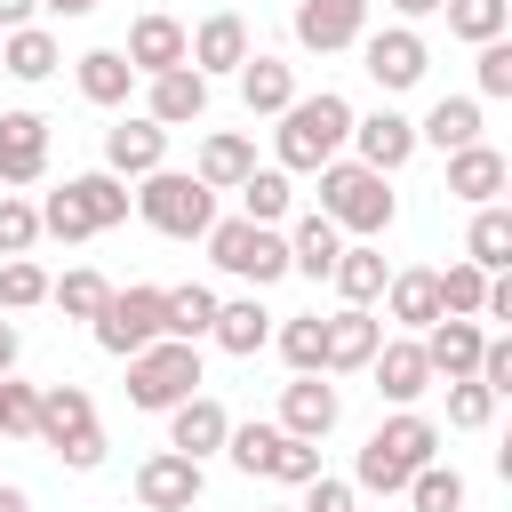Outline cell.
<instances>
[{"instance_id":"cell-1","label":"cell","mask_w":512,"mask_h":512,"mask_svg":"<svg viewBox=\"0 0 512 512\" xmlns=\"http://www.w3.org/2000/svg\"><path fill=\"white\" fill-rule=\"evenodd\" d=\"M432 456H440V424H432V416H416V408H392V416L368 432V448H360V464H352V488L400 496V488H408V472H416V464H432Z\"/></svg>"},{"instance_id":"cell-2","label":"cell","mask_w":512,"mask_h":512,"mask_svg":"<svg viewBox=\"0 0 512 512\" xmlns=\"http://www.w3.org/2000/svg\"><path fill=\"white\" fill-rule=\"evenodd\" d=\"M272 120H280V128H272V136H280V168H304V176H312L320 160H336V152H344V136H352V104H344L336 88L296 96V104H288V112H272Z\"/></svg>"},{"instance_id":"cell-3","label":"cell","mask_w":512,"mask_h":512,"mask_svg":"<svg viewBox=\"0 0 512 512\" xmlns=\"http://www.w3.org/2000/svg\"><path fill=\"white\" fill-rule=\"evenodd\" d=\"M320 176V216L336 224V232H360V240H376L384 224H392V192H384V176L376 168H360V160H320L312 168Z\"/></svg>"},{"instance_id":"cell-4","label":"cell","mask_w":512,"mask_h":512,"mask_svg":"<svg viewBox=\"0 0 512 512\" xmlns=\"http://www.w3.org/2000/svg\"><path fill=\"white\" fill-rule=\"evenodd\" d=\"M208 256H216V272H232V280H248V288H272L280 272H288V232L280 224H248V216H216L208 232Z\"/></svg>"},{"instance_id":"cell-5","label":"cell","mask_w":512,"mask_h":512,"mask_svg":"<svg viewBox=\"0 0 512 512\" xmlns=\"http://www.w3.org/2000/svg\"><path fill=\"white\" fill-rule=\"evenodd\" d=\"M184 392H200V344H184V336H152L144 352H128V408L168 416Z\"/></svg>"},{"instance_id":"cell-6","label":"cell","mask_w":512,"mask_h":512,"mask_svg":"<svg viewBox=\"0 0 512 512\" xmlns=\"http://www.w3.org/2000/svg\"><path fill=\"white\" fill-rule=\"evenodd\" d=\"M128 200H136V216H144L152 232H168V240H200V232L216 224V192H208L200 176H184V168H152L144 192H128Z\"/></svg>"},{"instance_id":"cell-7","label":"cell","mask_w":512,"mask_h":512,"mask_svg":"<svg viewBox=\"0 0 512 512\" xmlns=\"http://www.w3.org/2000/svg\"><path fill=\"white\" fill-rule=\"evenodd\" d=\"M360 64H368V80H376L384 96H400V88H416V80H424L432 48H424V32H416V24H384V32H360Z\"/></svg>"},{"instance_id":"cell-8","label":"cell","mask_w":512,"mask_h":512,"mask_svg":"<svg viewBox=\"0 0 512 512\" xmlns=\"http://www.w3.org/2000/svg\"><path fill=\"white\" fill-rule=\"evenodd\" d=\"M88 328H96V344H104L112 360L144 352V344L160 336V288H112V296H104V312H96Z\"/></svg>"},{"instance_id":"cell-9","label":"cell","mask_w":512,"mask_h":512,"mask_svg":"<svg viewBox=\"0 0 512 512\" xmlns=\"http://www.w3.org/2000/svg\"><path fill=\"white\" fill-rule=\"evenodd\" d=\"M136 504H144V512H192V504H200V464L176 456V448H152V456L136 464Z\"/></svg>"},{"instance_id":"cell-10","label":"cell","mask_w":512,"mask_h":512,"mask_svg":"<svg viewBox=\"0 0 512 512\" xmlns=\"http://www.w3.org/2000/svg\"><path fill=\"white\" fill-rule=\"evenodd\" d=\"M344 144H352V160H360V168L392 176V168H408V152H416V120H400L392 104H384V112H368V120L352 112V136H344Z\"/></svg>"},{"instance_id":"cell-11","label":"cell","mask_w":512,"mask_h":512,"mask_svg":"<svg viewBox=\"0 0 512 512\" xmlns=\"http://www.w3.org/2000/svg\"><path fill=\"white\" fill-rule=\"evenodd\" d=\"M144 120H160V128H192V120H208V72H192V64L152 72V88H144Z\"/></svg>"},{"instance_id":"cell-12","label":"cell","mask_w":512,"mask_h":512,"mask_svg":"<svg viewBox=\"0 0 512 512\" xmlns=\"http://www.w3.org/2000/svg\"><path fill=\"white\" fill-rule=\"evenodd\" d=\"M376 344H384V320L368 304H344V312L320 320V368H368Z\"/></svg>"},{"instance_id":"cell-13","label":"cell","mask_w":512,"mask_h":512,"mask_svg":"<svg viewBox=\"0 0 512 512\" xmlns=\"http://www.w3.org/2000/svg\"><path fill=\"white\" fill-rule=\"evenodd\" d=\"M416 344H424V368H432V384H440V376H472V368H480V344H488V328H480V320H456V312H440L432 328H416Z\"/></svg>"},{"instance_id":"cell-14","label":"cell","mask_w":512,"mask_h":512,"mask_svg":"<svg viewBox=\"0 0 512 512\" xmlns=\"http://www.w3.org/2000/svg\"><path fill=\"white\" fill-rule=\"evenodd\" d=\"M224 432H232V416H224V400H216V392H184V400L168 408V448H176V456H192V464H200V456H216V448H224Z\"/></svg>"},{"instance_id":"cell-15","label":"cell","mask_w":512,"mask_h":512,"mask_svg":"<svg viewBox=\"0 0 512 512\" xmlns=\"http://www.w3.org/2000/svg\"><path fill=\"white\" fill-rule=\"evenodd\" d=\"M40 176H48V120L0 112V184H40Z\"/></svg>"},{"instance_id":"cell-16","label":"cell","mask_w":512,"mask_h":512,"mask_svg":"<svg viewBox=\"0 0 512 512\" xmlns=\"http://www.w3.org/2000/svg\"><path fill=\"white\" fill-rule=\"evenodd\" d=\"M360 32H368V0H296V40H304V48L336 56V48H352Z\"/></svg>"},{"instance_id":"cell-17","label":"cell","mask_w":512,"mask_h":512,"mask_svg":"<svg viewBox=\"0 0 512 512\" xmlns=\"http://www.w3.org/2000/svg\"><path fill=\"white\" fill-rule=\"evenodd\" d=\"M184 64H192V72H240V64H248V24H240V8L200 16V32L184 40Z\"/></svg>"},{"instance_id":"cell-18","label":"cell","mask_w":512,"mask_h":512,"mask_svg":"<svg viewBox=\"0 0 512 512\" xmlns=\"http://www.w3.org/2000/svg\"><path fill=\"white\" fill-rule=\"evenodd\" d=\"M104 168L112 176H152V168H168V128L160 120H120V128H104Z\"/></svg>"},{"instance_id":"cell-19","label":"cell","mask_w":512,"mask_h":512,"mask_svg":"<svg viewBox=\"0 0 512 512\" xmlns=\"http://www.w3.org/2000/svg\"><path fill=\"white\" fill-rule=\"evenodd\" d=\"M376 392L392 400V408H416L424 392H432V368H424V344L416 336H392V344H376Z\"/></svg>"},{"instance_id":"cell-20","label":"cell","mask_w":512,"mask_h":512,"mask_svg":"<svg viewBox=\"0 0 512 512\" xmlns=\"http://www.w3.org/2000/svg\"><path fill=\"white\" fill-rule=\"evenodd\" d=\"M336 416H344L336 384H320V376L280 384V432H296V440H328V432H336Z\"/></svg>"},{"instance_id":"cell-21","label":"cell","mask_w":512,"mask_h":512,"mask_svg":"<svg viewBox=\"0 0 512 512\" xmlns=\"http://www.w3.org/2000/svg\"><path fill=\"white\" fill-rule=\"evenodd\" d=\"M504 184H512V168H504V152H496V144H456V152H448V192H456V200L488 208Z\"/></svg>"},{"instance_id":"cell-22","label":"cell","mask_w":512,"mask_h":512,"mask_svg":"<svg viewBox=\"0 0 512 512\" xmlns=\"http://www.w3.org/2000/svg\"><path fill=\"white\" fill-rule=\"evenodd\" d=\"M184 40H192V32H184L176 16H160V8H152V16H136V24H128V48H120V56H128V64L152 80V72L184 64Z\"/></svg>"},{"instance_id":"cell-23","label":"cell","mask_w":512,"mask_h":512,"mask_svg":"<svg viewBox=\"0 0 512 512\" xmlns=\"http://www.w3.org/2000/svg\"><path fill=\"white\" fill-rule=\"evenodd\" d=\"M384 312H392L400 328H432V320H440V272H432V264L392 272V280H384Z\"/></svg>"},{"instance_id":"cell-24","label":"cell","mask_w":512,"mask_h":512,"mask_svg":"<svg viewBox=\"0 0 512 512\" xmlns=\"http://www.w3.org/2000/svg\"><path fill=\"white\" fill-rule=\"evenodd\" d=\"M216 288L208 280H184V288H160V336H184V344H200L208 328H216Z\"/></svg>"},{"instance_id":"cell-25","label":"cell","mask_w":512,"mask_h":512,"mask_svg":"<svg viewBox=\"0 0 512 512\" xmlns=\"http://www.w3.org/2000/svg\"><path fill=\"white\" fill-rule=\"evenodd\" d=\"M328 280H336V296H344V304H376L392 272H384V248H376V240H352V248H336Z\"/></svg>"},{"instance_id":"cell-26","label":"cell","mask_w":512,"mask_h":512,"mask_svg":"<svg viewBox=\"0 0 512 512\" xmlns=\"http://www.w3.org/2000/svg\"><path fill=\"white\" fill-rule=\"evenodd\" d=\"M232 360H256L264 344H272V312L256 304V296H232V304H216V328H208Z\"/></svg>"},{"instance_id":"cell-27","label":"cell","mask_w":512,"mask_h":512,"mask_svg":"<svg viewBox=\"0 0 512 512\" xmlns=\"http://www.w3.org/2000/svg\"><path fill=\"white\" fill-rule=\"evenodd\" d=\"M56 64H64V48H56L48 24H16V32H0V72H16V80H48Z\"/></svg>"},{"instance_id":"cell-28","label":"cell","mask_w":512,"mask_h":512,"mask_svg":"<svg viewBox=\"0 0 512 512\" xmlns=\"http://www.w3.org/2000/svg\"><path fill=\"white\" fill-rule=\"evenodd\" d=\"M240 104H248V112H288V104H296V64L248 48V64H240Z\"/></svg>"},{"instance_id":"cell-29","label":"cell","mask_w":512,"mask_h":512,"mask_svg":"<svg viewBox=\"0 0 512 512\" xmlns=\"http://www.w3.org/2000/svg\"><path fill=\"white\" fill-rule=\"evenodd\" d=\"M336 248H344V232L312 208V216H296L288 224V272H304V280H328V264H336Z\"/></svg>"},{"instance_id":"cell-30","label":"cell","mask_w":512,"mask_h":512,"mask_svg":"<svg viewBox=\"0 0 512 512\" xmlns=\"http://www.w3.org/2000/svg\"><path fill=\"white\" fill-rule=\"evenodd\" d=\"M88 424H96V400H88L80 384H48V392H40V432H32V440L64 448V440H80Z\"/></svg>"},{"instance_id":"cell-31","label":"cell","mask_w":512,"mask_h":512,"mask_svg":"<svg viewBox=\"0 0 512 512\" xmlns=\"http://www.w3.org/2000/svg\"><path fill=\"white\" fill-rule=\"evenodd\" d=\"M416 144H440V152L480 144V96H440V104L416 120Z\"/></svg>"},{"instance_id":"cell-32","label":"cell","mask_w":512,"mask_h":512,"mask_svg":"<svg viewBox=\"0 0 512 512\" xmlns=\"http://www.w3.org/2000/svg\"><path fill=\"white\" fill-rule=\"evenodd\" d=\"M248 168H256V144H248V136H232V128L200 136V168H192V176H200L208 192H232V184H240Z\"/></svg>"},{"instance_id":"cell-33","label":"cell","mask_w":512,"mask_h":512,"mask_svg":"<svg viewBox=\"0 0 512 512\" xmlns=\"http://www.w3.org/2000/svg\"><path fill=\"white\" fill-rule=\"evenodd\" d=\"M128 88H136V64L120 48H88L80 56V96L88 104H128Z\"/></svg>"},{"instance_id":"cell-34","label":"cell","mask_w":512,"mask_h":512,"mask_svg":"<svg viewBox=\"0 0 512 512\" xmlns=\"http://www.w3.org/2000/svg\"><path fill=\"white\" fill-rule=\"evenodd\" d=\"M232 192H240V216H248V224H280V216L296 208V192H288V168H248Z\"/></svg>"},{"instance_id":"cell-35","label":"cell","mask_w":512,"mask_h":512,"mask_svg":"<svg viewBox=\"0 0 512 512\" xmlns=\"http://www.w3.org/2000/svg\"><path fill=\"white\" fill-rule=\"evenodd\" d=\"M64 184L80 192V208H88V224H96V232L128 224V176H112V168H88V176H64Z\"/></svg>"},{"instance_id":"cell-36","label":"cell","mask_w":512,"mask_h":512,"mask_svg":"<svg viewBox=\"0 0 512 512\" xmlns=\"http://www.w3.org/2000/svg\"><path fill=\"white\" fill-rule=\"evenodd\" d=\"M400 496H408V512H464V472L432 456V464H416V472H408V488H400Z\"/></svg>"},{"instance_id":"cell-37","label":"cell","mask_w":512,"mask_h":512,"mask_svg":"<svg viewBox=\"0 0 512 512\" xmlns=\"http://www.w3.org/2000/svg\"><path fill=\"white\" fill-rule=\"evenodd\" d=\"M464 256H472L480 272H504V264H512V208L488 200V208L472 216V232H464Z\"/></svg>"},{"instance_id":"cell-38","label":"cell","mask_w":512,"mask_h":512,"mask_svg":"<svg viewBox=\"0 0 512 512\" xmlns=\"http://www.w3.org/2000/svg\"><path fill=\"white\" fill-rule=\"evenodd\" d=\"M104 296H112V280H104L96 264H72L64 280H48V304H56L64 320H96V312H104Z\"/></svg>"},{"instance_id":"cell-39","label":"cell","mask_w":512,"mask_h":512,"mask_svg":"<svg viewBox=\"0 0 512 512\" xmlns=\"http://www.w3.org/2000/svg\"><path fill=\"white\" fill-rule=\"evenodd\" d=\"M440 8H448V32L472 40V48L480 40H504V24H512V0H440Z\"/></svg>"},{"instance_id":"cell-40","label":"cell","mask_w":512,"mask_h":512,"mask_svg":"<svg viewBox=\"0 0 512 512\" xmlns=\"http://www.w3.org/2000/svg\"><path fill=\"white\" fill-rule=\"evenodd\" d=\"M48 304V272L32 256H0V312H32Z\"/></svg>"},{"instance_id":"cell-41","label":"cell","mask_w":512,"mask_h":512,"mask_svg":"<svg viewBox=\"0 0 512 512\" xmlns=\"http://www.w3.org/2000/svg\"><path fill=\"white\" fill-rule=\"evenodd\" d=\"M480 296H488V272H480L472 256L440 272V312H456V320H480Z\"/></svg>"},{"instance_id":"cell-42","label":"cell","mask_w":512,"mask_h":512,"mask_svg":"<svg viewBox=\"0 0 512 512\" xmlns=\"http://www.w3.org/2000/svg\"><path fill=\"white\" fill-rule=\"evenodd\" d=\"M280 360H288L296 376H328V368H320V312L280 320Z\"/></svg>"},{"instance_id":"cell-43","label":"cell","mask_w":512,"mask_h":512,"mask_svg":"<svg viewBox=\"0 0 512 512\" xmlns=\"http://www.w3.org/2000/svg\"><path fill=\"white\" fill-rule=\"evenodd\" d=\"M320 472V440H296V432H280L272 440V464H264V480H280V488H304Z\"/></svg>"},{"instance_id":"cell-44","label":"cell","mask_w":512,"mask_h":512,"mask_svg":"<svg viewBox=\"0 0 512 512\" xmlns=\"http://www.w3.org/2000/svg\"><path fill=\"white\" fill-rule=\"evenodd\" d=\"M40 232H48V240H88V232H96V224H88V208H80V192H72V184H56V192H48V200H40Z\"/></svg>"},{"instance_id":"cell-45","label":"cell","mask_w":512,"mask_h":512,"mask_svg":"<svg viewBox=\"0 0 512 512\" xmlns=\"http://www.w3.org/2000/svg\"><path fill=\"white\" fill-rule=\"evenodd\" d=\"M488 416H496V392H488L480 376H448V424H456V432H480Z\"/></svg>"},{"instance_id":"cell-46","label":"cell","mask_w":512,"mask_h":512,"mask_svg":"<svg viewBox=\"0 0 512 512\" xmlns=\"http://www.w3.org/2000/svg\"><path fill=\"white\" fill-rule=\"evenodd\" d=\"M272 440H280V424H232V432H224V456H232L248 480H264V464H272Z\"/></svg>"},{"instance_id":"cell-47","label":"cell","mask_w":512,"mask_h":512,"mask_svg":"<svg viewBox=\"0 0 512 512\" xmlns=\"http://www.w3.org/2000/svg\"><path fill=\"white\" fill-rule=\"evenodd\" d=\"M0 432H8V440H32V432H40V384L0 376Z\"/></svg>"},{"instance_id":"cell-48","label":"cell","mask_w":512,"mask_h":512,"mask_svg":"<svg viewBox=\"0 0 512 512\" xmlns=\"http://www.w3.org/2000/svg\"><path fill=\"white\" fill-rule=\"evenodd\" d=\"M32 240H40V208L24 192H0V256H32Z\"/></svg>"},{"instance_id":"cell-49","label":"cell","mask_w":512,"mask_h":512,"mask_svg":"<svg viewBox=\"0 0 512 512\" xmlns=\"http://www.w3.org/2000/svg\"><path fill=\"white\" fill-rule=\"evenodd\" d=\"M296 512H360V488H352V480H328V472H312Z\"/></svg>"},{"instance_id":"cell-50","label":"cell","mask_w":512,"mask_h":512,"mask_svg":"<svg viewBox=\"0 0 512 512\" xmlns=\"http://www.w3.org/2000/svg\"><path fill=\"white\" fill-rule=\"evenodd\" d=\"M472 376H480V384H488V392L504 400V392H512V336H488V344H480V368H472Z\"/></svg>"},{"instance_id":"cell-51","label":"cell","mask_w":512,"mask_h":512,"mask_svg":"<svg viewBox=\"0 0 512 512\" xmlns=\"http://www.w3.org/2000/svg\"><path fill=\"white\" fill-rule=\"evenodd\" d=\"M480 96H512V48L480 40Z\"/></svg>"},{"instance_id":"cell-52","label":"cell","mask_w":512,"mask_h":512,"mask_svg":"<svg viewBox=\"0 0 512 512\" xmlns=\"http://www.w3.org/2000/svg\"><path fill=\"white\" fill-rule=\"evenodd\" d=\"M104 448H112V440H104V424H88V432H80V440H64L56 456H64L72 472H96V464H104Z\"/></svg>"},{"instance_id":"cell-53","label":"cell","mask_w":512,"mask_h":512,"mask_svg":"<svg viewBox=\"0 0 512 512\" xmlns=\"http://www.w3.org/2000/svg\"><path fill=\"white\" fill-rule=\"evenodd\" d=\"M16 352H24V336H16V320H0V376H16Z\"/></svg>"},{"instance_id":"cell-54","label":"cell","mask_w":512,"mask_h":512,"mask_svg":"<svg viewBox=\"0 0 512 512\" xmlns=\"http://www.w3.org/2000/svg\"><path fill=\"white\" fill-rule=\"evenodd\" d=\"M32 8H40V0H0V32H16V24H32Z\"/></svg>"},{"instance_id":"cell-55","label":"cell","mask_w":512,"mask_h":512,"mask_svg":"<svg viewBox=\"0 0 512 512\" xmlns=\"http://www.w3.org/2000/svg\"><path fill=\"white\" fill-rule=\"evenodd\" d=\"M0 512H32V496H24L16 480H0Z\"/></svg>"},{"instance_id":"cell-56","label":"cell","mask_w":512,"mask_h":512,"mask_svg":"<svg viewBox=\"0 0 512 512\" xmlns=\"http://www.w3.org/2000/svg\"><path fill=\"white\" fill-rule=\"evenodd\" d=\"M40 8H48V16H88L96 0H40Z\"/></svg>"},{"instance_id":"cell-57","label":"cell","mask_w":512,"mask_h":512,"mask_svg":"<svg viewBox=\"0 0 512 512\" xmlns=\"http://www.w3.org/2000/svg\"><path fill=\"white\" fill-rule=\"evenodd\" d=\"M400 16H440V0H392Z\"/></svg>"},{"instance_id":"cell-58","label":"cell","mask_w":512,"mask_h":512,"mask_svg":"<svg viewBox=\"0 0 512 512\" xmlns=\"http://www.w3.org/2000/svg\"><path fill=\"white\" fill-rule=\"evenodd\" d=\"M288 512H296V504H288Z\"/></svg>"}]
</instances>
